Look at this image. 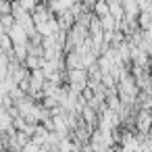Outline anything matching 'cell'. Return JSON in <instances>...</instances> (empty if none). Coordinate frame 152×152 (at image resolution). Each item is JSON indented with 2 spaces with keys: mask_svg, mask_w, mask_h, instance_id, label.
Listing matches in <instances>:
<instances>
[{
  "mask_svg": "<svg viewBox=\"0 0 152 152\" xmlns=\"http://www.w3.org/2000/svg\"><path fill=\"white\" fill-rule=\"evenodd\" d=\"M88 83H90V75H88L86 69H71V71H67V86L73 92L83 94Z\"/></svg>",
  "mask_w": 152,
  "mask_h": 152,
  "instance_id": "6da1fadb",
  "label": "cell"
},
{
  "mask_svg": "<svg viewBox=\"0 0 152 152\" xmlns=\"http://www.w3.org/2000/svg\"><path fill=\"white\" fill-rule=\"evenodd\" d=\"M150 129H152V110H140L135 117V131L150 133Z\"/></svg>",
  "mask_w": 152,
  "mask_h": 152,
  "instance_id": "7a4b0ae2",
  "label": "cell"
},
{
  "mask_svg": "<svg viewBox=\"0 0 152 152\" xmlns=\"http://www.w3.org/2000/svg\"><path fill=\"white\" fill-rule=\"evenodd\" d=\"M94 15H96V17H100V19H104V17H108V15H110V7H108L106 0H100V2L94 7Z\"/></svg>",
  "mask_w": 152,
  "mask_h": 152,
  "instance_id": "3957f363",
  "label": "cell"
},
{
  "mask_svg": "<svg viewBox=\"0 0 152 152\" xmlns=\"http://www.w3.org/2000/svg\"><path fill=\"white\" fill-rule=\"evenodd\" d=\"M13 0H0V15H13Z\"/></svg>",
  "mask_w": 152,
  "mask_h": 152,
  "instance_id": "277c9868",
  "label": "cell"
}]
</instances>
